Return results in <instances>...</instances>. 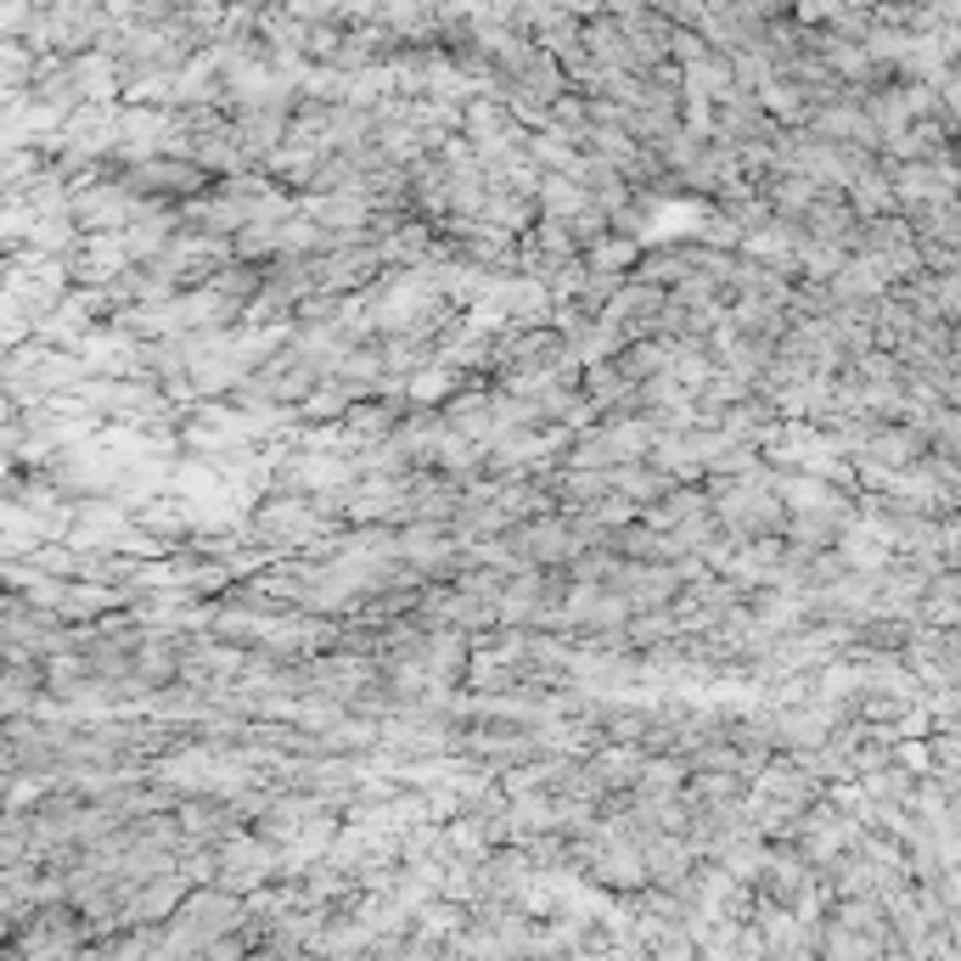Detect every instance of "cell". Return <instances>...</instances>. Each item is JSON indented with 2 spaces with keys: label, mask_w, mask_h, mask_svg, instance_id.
Here are the masks:
<instances>
[{
  "label": "cell",
  "mask_w": 961,
  "mask_h": 961,
  "mask_svg": "<svg viewBox=\"0 0 961 961\" xmlns=\"http://www.w3.org/2000/svg\"><path fill=\"white\" fill-rule=\"evenodd\" d=\"M405 394H411V400H439V394H450V366H439V371H422Z\"/></svg>",
  "instance_id": "3957f363"
},
{
  "label": "cell",
  "mask_w": 961,
  "mask_h": 961,
  "mask_svg": "<svg viewBox=\"0 0 961 961\" xmlns=\"http://www.w3.org/2000/svg\"><path fill=\"white\" fill-rule=\"evenodd\" d=\"M523 551H528V557H540V562H551V557H568L573 540H568V528L540 523V528H528V535H523Z\"/></svg>",
  "instance_id": "6da1fadb"
},
{
  "label": "cell",
  "mask_w": 961,
  "mask_h": 961,
  "mask_svg": "<svg viewBox=\"0 0 961 961\" xmlns=\"http://www.w3.org/2000/svg\"><path fill=\"white\" fill-rule=\"evenodd\" d=\"M652 872L658 878H681L686 872V843H658L652 849Z\"/></svg>",
  "instance_id": "277c9868"
},
{
  "label": "cell",
  "mask_w": 961,
  "mask_h": 961,
  "mask_svg": "<svg viewBox=\"0 0 961 961\" xmlns=\"http://www.w3.org/2000/svg\"><path fill=\"white\" fill-rule=\"evenodd\" d=\"M692 220H703V209H692V203H658L652 209V225H647V243H658V236H669V231H692Z\"/></svg>",
  "instance_id": "7a4b0ae2"
}]
</instances>
